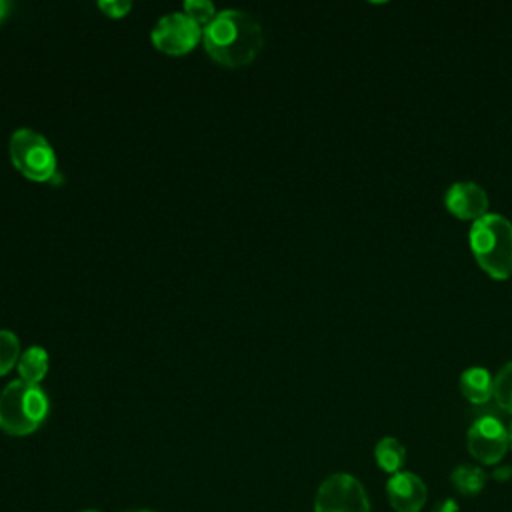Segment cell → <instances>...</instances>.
<instances>
[{
    "instance_id": "6da1fadb",
    "label": "cell",
    "mask_w": 512,
    "mask_h": 512,
    "mask_svg": "<svg viewBox=\"0 0 512 512\" xmlns=\"http://www.w3.org/2000/svg\"><path fill=\"white\" fill-rule=\"evenodd\" d=\"M202 44L210 58L228 68L250 64L264 46L260 24L242 10H220L202 30Z\"/></svg>"
},
{
    "instance_id": "7a4b0ae2",
    "label": "cell",
    "mask_w": 512,
    "mask_h": 512,
    "mask_svg": "<svg viewBox=\"0 0 512 512\" xmlns=\"http://www.w3.org/2000/svg\"><path fill=\"white\" fill-rule=\"evenodd\" d=\"M470 250L478 266L496 280H506L512 274V222L488 212L474 220L468 232Z\"/></svg>"
},
{
    "instance_id": "3957f363",
    "label": "cell",
    "mask_w": 512,
    "mask_h": 512,
    "mask_svg": "<svg viewBox=\"0 0 512 512\" xmlns=\"http://www.w3.org/2000/svg\"><path fill=\"white\" fill-rule=\"evenodd\" d=\"M48 396L40 386L12 380L0 392V430L10 436L32 434L48 414Z\"/></svg>"
},
{
    "instance_id": "277c9868",
    "label": "cell",
    "mask_w": 512,
    "mask_h": 512,
    "mask_svg": "<svg viewBox=\"0 0 512 512\" xmlns=\"http://www.w3.org/2000/svg\"><path fill=\"white\" fill-rule=\"evenodd\" d=\"M8 154L14 168L28 180L48 182L56 174L54 148L42 134L30 128H18L12 132Z\"/></svg>"
},
{
    "instance_id": "5b68a950",
    "label": "cell",
    "mask_w": 512,
    "mask_h": 512,
    "mask_svg": "<svg viewBox=\"0 0 512 512\" xmlns=\"http://www.w3.org/2000/svg\"><path fill=\"white\" fill-rule=\"evenodd\" d=\"M314 512H370L364 486L350 474H330L318 488Z\"/></svg>"
},
{
    "instance_id": "8992f818",
    "label": "cell",
    "mask_w": 512,
    "mask_h": 512,
    "mask_svg": "<svg viewBox=\"0 0 512 512\" xmlns=\"http://www.w3.org/2000/svg\"><path fill=\"white\" fill-rule=\"evenodd\" d=\"M150 40L156 50L170 56H182L194 50L202 40V28L186 12H170L156 22Z\"/></svg>"
},
{
    "instance_id": "52a82bcc",
    "label": "cell",
    "mask_w": 512,
    "mask_h": 512,
    "mask_svg": "<svg viewBox=\"0 0 512 512\" xmlns=\"http://www.w3.org/2000/svg\"><path fill=\"white\" fill-rule=\"evenodd\" d=\"M466 444L478 462L496 464L508 450V432L498 418L482 416L468 428Z\"/></svg>"
},
{
    "instance_id": "ba28073f",
    "label": "cell",
    "mask_w": 512,
    "mask_h": 512,
    "mask_svg": "<svg viewBox=\"0 0 512 512\" xmlns=\"http://www.w3.org/2000/svg\"><path fill=\"white\" fill-rule=\"evenodd\" d=\"M444 204L460 220H478L488 214V194L486 190L468 180L454 182L444 192Z\"/></svg>"
},
{
    "instance_id": "9c48e42d",
    "label": "cell",
    "mask_w": 512,
    "mask_h": 512,
    "mask_svg": "<svg viewBox=\"0 0 512 512\" xmlns=\"http://www.w3.org/2000/svg\"><path fill=\"white\" fill-rule=\"evenodd\" d=\"M388 500L396 512H418L426 504L428 492L422 478L412 472H396L386 484Z\"/></svg>"
},
{
    "instance_id": "30bf717a",
    "label": "cell",
    "mask_w": 512,
    "mask_h": 512,
    "mask_svg": "<svg viewBox=\"0 0 512 512\" xmlns=\"http://www.w3.org/2000/svg\"><path fill=\"white\" fill-rule=\"evenodd\" d=\"M492 374L482 366H470L460 374V390L472 404H484L492 398Z\"/></svg>"
},
{
    "instance_id": "8fae6325",
    "label": "cell",
    "mask_w": 512,
    "mask_h": 512,
    "mask_svg": "<svg viewBox=\"0 0 512 512\" xmlns=\"http://www.w3.org/2000/svg\"><path fill=\"white\" fill-rule=\"evenodd\" d=\"M16 368L20 380L38 386L48 372V352L42 346H30L20 354Z\"/></svg>"
},
{
    "instance_id": "7c38bea8",
    "label": "cell",
    "mask_w": 512,
    "mask_h": 512,
    "mask_svg": "<svg viewBox=\"0 0 512 512\" xmlns=\"http://www.w3.org/2000/svg\"><path fill=\"white\" fill-rule=\"evenodd\" d=\"M374 458H376V464L384 472L396 474V472H400V468L404 464L406 448L400 444V440H396L392 436H386V438L378 440V444L374 448Z\"/></svg>"
},
{
    "instance_id": "4fadbf2b",
    "label": "cell",
    "mask_w": 512,
    "mask_h": 512,
    "mask_svg": "<svg viewBox=\"0 0 512 512\" xmlns=\"http://www.w3.org/2000/svg\"><path fill=\"white\" fill-rule=\"evenodd\" d=\"M452 482L458 488V492L472 496V494H478L486 486V474L478 466L462 464L452 472Z\"/></svg>"
},
{
    "instance_id": "5bb4252c",
    "label": "cell",
    "mask_w": 512,
    "mask_h": 512,
    "mask_svg": "<svg viewBox=\"0 0 512 512\" xmlns=\"http://www.w3.org/2000/svg\"><path fill=\"white\" fill-rule=\"evenodd\" d=\"M492 398L502 410L512 414V360L506 362L492 378Z\"/></svg>"
},
{
    "instance_id": "9a60e30c",
    "label": "cell",
    "mask_w": 512,
    "mask_h": 512,
    "mask_svg": "<svg viewBox=\"0 0 512 512\" xmlns=\"http://www.w3.org/2000/svg\"><path fill=\"white\" fill-rule=\"evenodd\" d=\"M20 360V342L12 330H0V376L8 374Z\"/></svg>"
},
{
    "instance_id": "2e32d148",
    "label": "cell",
    "mask_w": 512,
    "mask_h": 512,
    "mask_svg": "<svg viewBox=\"0 0 512 512\" xmlns=\"http://www.w3.org/2000/svg\"><path fill=\"white\" fill-rule=\"evenodd\" d=\"M182 12H186L202 30L214 20L216 8L210 0H186L182 6Z\"/></svg>"
},
{
    "instance_id": "e0dca14e",
    "label": "cell",
    "mask_w": 512,
    "mask_h": 512,
    "mask_svg": "<svg viewBox=\"0 0 512 512\" xmlns=\"http://www.w3.org/2000/svg\"><path fill=\"white\" fill-rule=\"evenodd\" d=\"M98 8L110 18H124L130 12L132 2H128V0H100Z\"/></svg>"
},
{
    "instance_id": "ac0fdd59",
    "label": "cell",
    "mask_w": 512,
    "mask_h": 512,
    "mask_svg": "<svg viewBox=\"0 0 512 512\" xmlns=\"http://www.w3.org/2000/svg\"><path fill=\"white\" fill-rule=\"evenodd\" d=\"M508 476H512V468H510V466H502V468H498V470L494 472V478H498V480H504V478H508Z\"/></svg>"
},
{
    "instance_id": "d6986e66",
    "label": "cell",
    "mask_w": 512,
    "mask_h": 512,
    "mask_svg": "<svg viewBox=\"0 0 512 512\" xmlns=\"http://www.w3.org/2000/svg\"><path fill=\"white\" fill-rule=\"evenodd\" d=\"M8 10H10V4L6 0H0V22L6 18Z\"/></svg>"
},
{
    "instance_id": "ffe728a7",
    "label": "cell",
    "mask_w": 512,
    "mask_h": 512,
    "mask_svg": "<svg viewBox=\"0 0 512 512\" xmlns=\"http://www.w3.org/2000/svg\"><path fill=\"white\" fill-rule=\"evenodd\" d=\"M506 432H508V446L512 448V420H510V424H508V428H506Z\"/></svg>"
},
{
    "instance_id": "44dd1931",
    "label": "cell",
    "mask_w": 512,
    "mask_h": 512,
    "mask_svg": "<svg viewBox=\"0 0 512 512\" xmlns=\"http://www.w3.org/2000/svg\"><path fill=\"white\" fill-rule=\"evenodd\" d=\"M132 512H150V510H132Z\"/></svg>"
},
{
    "instance_id": "7402d4cb",
    "label": "cell",
    "mask_w": 512,
    "mask_h": 512,
    "mask_svg": "<svg viewBox=\"0 0 512 512\" xmlns=\"http://www.w3.org/2000/svg\"><path fill=\"white\" fill-rule=\"evenodd\" d=\"M84 512H98V510H84Z\"/></svg>"
}]
</instances>
